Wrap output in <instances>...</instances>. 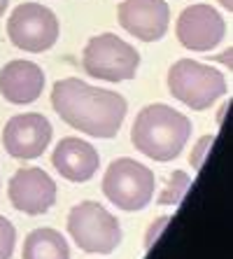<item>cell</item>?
Segmentation results:
<instances>
[{
    "label": "cell",
    "instance_id": "cell-1",
    "mask_svg": "<svg viewBox=\"0 0 233 259\" xmlns=\"http://www.w3.org/2000/svg\"><path fill=\"white\" fill-rule=\"evenodd\" d=\"M52 105L68 126L94 138H114L128 110L121 94L91 87L77 77L56 82L52 89Z\"/></svg>",
    "mask_w": 233,
    "mask_h": 259
},
{
    "label": "cell",
    "instance_id": "cell-2",
    "mask_svg": "<svg viewBox=\"0 0 233 259\" xmlns=\"http://www.w3.org/2000/svg\"><path fill=\"white\" fill-rule=\"evenodd\" d=\"M189 136H192L189 117L163 103L143 108L131 128L133 147L154 161H170L179 157Z\"/></svg>",
    "mask_w": 233,
    "mask_h": 259
},
{
    "label": "cell",
    "instance_id": "cell-3",
    "mask_svg": "<svg viewBox=\"0 0 233 259\" xmlns=\"http://www.w3.org/2000/svg\"><path fill=\"white\" fill-rule=\"evenodd\" d=\"M168 89L192 110H205L226 94V79L219 70L205 63L182 59L168 70Z\"/></svg>",
    "mask_w": 233,
    "mask_h": 259
},
{
    "label": "cell",
    "instance_id": "cell-4",
    "mask_svg": "<svg viewBox=\"0 0 233 259\" xmlns=\"http://www.w3.org/2000/svg\"><path fill=\"white\" fill-rule=\"evenodd\" d=\"M82 66L86 75L96 79L124 82V79L135 77L137 68H140V54L135 52V47L124 42L121 37L112 35V33H103L86 42Z\"/></svg>",
    "mask_w": 233,
    "mask_h": 259
},
{
    "label": "cell",
    "instance_id": "cell-5",
    "mask_svg": "<svg viewBox=\"0 0 233 259\" xmlns=\"http://www.w3.org/2000/svg\"><path fill=\"white\" fill-rule=\"evenodd\" d=\"M156 178L135 159H117L103 178V192L121 210H143L154 196Z\"/></svg>",
    "mask_w": 233,
    "mask_h": 259
},
{
    "label": "cell",
    "instance_id": "cell-6",
    "mask_svg": "<svg viewBox=\"0 0 233 259\" xmlns=\"http://www.w3.org/2000/svg\"><path fill=\"white\" fill-rule=\"evenodd\" d=\"M68 231L84 252L110 254L121 243V227L101 203L82 201L68 215Z\"/></svg>",
    "mask_w": 233,
    "mask_h": 259
},
{
    "label": "cell",
    "instance_id": "cell-7",
    "mask_svg": "<svg viewBox=\"0 0 233 259\" xmlns=\"http://www.w3.org/2000/svg\"><path fill=\"white\" fill-rule=\"evenodd\" d=\"M7 35L14 47L40 54L54 47L59 37V19L40 3H21L7 19Z\"/></svg>",
    "mask_w": 233,
    "mask_h": 259
},
{
    "label": "cell",
    "instance_id": "cell-8",
    "mask_svg": "<svg viewBox=\"0 0 233 259\" xmlns=\"http://www.w3.org/2000/svg\"><path fill=\"white\" fill-rule=\"evenodd\" d=\"M175 33L182 47L192 52H210L221 42V37L226 33V24L215 7L192 5L179 14Z\"/></svg>",
    "mask_w": 233,
    "mask_h": 259
},
{
    "label": "cell",
    "instance_id": "cell-9",
    "mask_svg": "<svg viewBox=\"0 0 233 259\" xmlns=\"http://www.w3.org/2000/svg\"><path fill=\"white\" fill-rule=\"evenodd\" d=\"M52 140V124L44 115H17L5 124L3 145L14 159H37Z\"/></svg>",
    "mask_w": 233,
    "mask_h": 259
},
{
    "label": "cell",
    "instance_id": "cell-10",
    "mask_svg": "<svg viewBox=\"0 0 233 259\" xmlns=\"http://www.w3.org/2000/svg\"><path fill=\"white\" fill-rule=\"evenodd\" d=\"M7 192L19 212L42 215L56 201V182L42 168H19L12 175Z\"/></svg>",
    "mask_w": 233,
    "mask_h": 259
},
{
    "label": "cell",
    "instance_id": "cell-11",
    "mask_svg": "<svg viewBox=\"0 0 233 259\" xmlns=\"http://www.w3.org/2000/svg\"><path fill=\"white\" fill-rule=\"evenodd\" d=\"M119 24L143 42H156L166 35L170 10L166 0H121Z\"/></svg>",
    "mask_w": 233,
    "mask_h": 259
},
{
    "label": "cell",
    "instance_id": "cell-12",
    "mask_svg": "<svg viewBox=\"0 0 233 259\" xmlns=\"http://www.w3.org/2000/svg\"><path fill=\"white\" fill-rule=\"evenodd\" d=\"M44 89V72L33 61H10L0 70V94L5 101L26 105L40 98Z\"/></svg>",
    "mask_w": 233,
    "mask_h": 259
},
{
    "label": "cell",
    "instance_id": "cell-13",
    "mask_svg": "<svg viewBox=\"0 0 233 259\" xmlns=\"http://www.w3.org/2000/svg\"><path fill=\"white\" fill-rule=\"evenodd\" d=\"M52 163L66 180L70 182H86L91 180L98 170L101 157L94 150V145L79 138H63L56 145Z\"/></svg>",
    "mask_w": 233,
    "mask_h": 259
},
{
    "label": "cell",
    "instance_id": "cell-14",
    "mask_svg": "<svg viewBox=\"0 0 233 259\" xmlns=\"http://www.w3.org/2000/svg\"><path fill=\"white\" fill-rule=\"evenodd\" d=\"M21 259H70V247L59 231L35 229L26 236Z\"/></svg>",
    "mask_w": 233,
    "mask_h": 259
},
{
    "label": "cell",
    "instance_id": "cell-15",
    "mask_svg": "<svg viewBox=\"0 0 233 259\" xmlns=\"http://www.w3.org/2000/svg\"><path fill=\"white\" fill-rule=\"evenodd\" d=\"M192 180H189V175L182 173V170H175L170 178H168V185L163 187V194L159 196V205H177L182 201V196L187 194Z\"/></svg>",
    "mask_w": 233,
    "mask_h": 259
},
{
    "label": "cell",
    "instance_id": "cell-16",
    "mask_svg": "<svg viewBox=\"0 0 233 259\" xmlns=\"http://www.w3.org/2000/svg\"><path fill=\"white\" fill-rule=\"evenodd\" d=\"M14 241H17V231L12 222L0 215V259H10L14 252Z\"/></svg>",
    "mask_w": 233,
    "mask_h": 259
},
{
    "label": "cell",
    "instance_id": "cell-17",
    "mask_svg": "<svg viewBox=\"0 0 233 259\" xmlns=\"http://www.w3.org/2000/svg\"><path fill=\"white\" fill-rule=\"evenodd\" d=\"M212 143H215V136H205V138L198 140L196 150L192 152V166L194 168H201V166H203V157L208 154V150L212 147Z\"/></svg>",
    "mask_w": 233,
    "mask_h": 259
},
{
    "label": "cell",
    "instance_id": "cell-18",
    "mask_svg": "<svg viewBox=\"0 0 233 259\" xmlns=\"http://www.w3.org/2000/svg\"><path fill=\"white\" fill-rule=\"evenodd\" d=\"M168 220H170V217H161V220H156V222L150 227V231H147V238H145V247H147V250H150V247L154 245L156 236H159V231H161L163 227L168 224Z\"/></svg>",
    "mask_w": 233,
    "mask_h": 259
},
{
    "label": "cell",
    "instance_id": "cell-19",
    "mask_svg": "<svg viewBox=\"0 0 233 259\" xmlns=\"http://www.w3.org/2000/svg\"><path fill=\"white\" fill-rule=\"evenodd\" d=\"M219 3H221V7H226L228 12L233 10V0H219Z\"/></svg>",
    "mask_w": 233,
    "mask_h": 259
},
{
    "label": "cell",
    "instance_id": "cell-20",
    "mask_svg": "<svg viewBox=\"0 0 233 259\" xmlns=\"http://www.w3.org/2000/svg\"><path fill=\"white\" fill-rule=\"evenodd\" d=\"M7 5H10V0H0V17H3V14H5Z\"/></svg>",
    "mask_w": 233,
    "mask_h": 259
},
{
    "label": "cell",
    "instance_id": "cell-21",
    "mask_svg": "<svg viewBox=\"0 0 233 259\" xmlns=\"http://www.w3.org/2000/svg\"><path fill=\"white\" fill-rule=\"evenodd\" d=\"M219 59L224 61V63H231V52H224V54H221Z\"/></svg>",
    "mask_w": 233,
    "mask_h": 259
}]
</instances>
